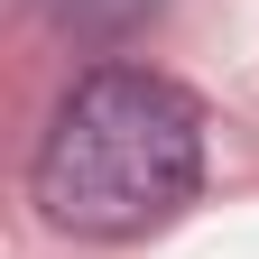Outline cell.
Here are the masks:
<instances>
[{"instance_id":"7a4b0ae2","label":"cell","mask_w":259,"mask_h":259,"mask_svg":"<svg viewBox=\"0 0 259 259\" xmlns=\"http://www.w3.org/2000/svg\"><path fill=\"white\" fill-rule=\"evenodd\" d=\"M37 19L74 47H130L139 28L167 19V0H37Z\"/></svg>"},{"instance_id":"6da1fadb","label":"cell","mask_w":259,"mask_h":259,"mask_svg":"<svg viewBox=\"0 0 259 259\" xmlns=\"http://www.w3.org/2000/svg\"><path fill=\"white\" fill-rule=\"evenodd\" d=\"M204 185V102L157 65H93L56 102L28 194L74 241H139L176 222Z\"/></svg>"}]
</instances>
